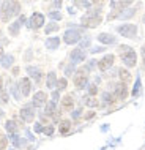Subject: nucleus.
I'll return each mask as SVG.
<instances>
[{
  "label": "nucleus",
  "mask_w": 145,
  "mask_h": 150,
  "mask_svg": "<svg viewBox=\"0 0 145 150\" xmlns=\"http://www.w3.org/2000/svg\"><path fill=\"white\" fill-rule=\"evenodd\" d=\"M90 95H96V92H98V88H96V86H90Z\"/></svg>",
  "instance_id": "41"
},
{
  "label": "nucleus",
  "mask_w": 145,
  "mask_h": 150,
  "mask_svg": "<svg viewBox=\"0 0 145 150\" xmlns=\"http://www.w3.org/2000/svg\"><path fill=\"white\" fill-rule=\"evenodd\" d=\"M21 117H22V120L24 122H27V123H29V122H32L35 119V112H33V106H25V108H22L21 109Z\"/></svg>",
  "instance_id": "9"
},
{
  "label": "nucleus",
  "mask_w": 145,
  "mask_h": 150,
  "mask_svg": "<svg viewBox=\"0 0 145 150\" xmlns=\"http://www.w3.org/2000/svg\"><path fill=\"white\" fill-rule=\"evenodd\" d=\"M19 90H21L22 93V96H27V95H30V90H32V84H30V79H27V78H22L21 81H19Z\"/></svg>",
  "instance_id": "10"
},
{
  "label": "nucleus",
  "mask_w": 145,
  "mask_h": 150,
  "mask_svg": "<svg viewBox=\"0 0 145 150\" xmlns=\"http://www.w3.org/2000/svg\"><path fill=\"white\" fill-rule=\"evenodd\" d=\"M0 87H2V78H0Z\"/></svg>",
  "instance_id": "52"
},
{
  "label": "nucleus",
  "mask_w": 145,
  "mask_h": 150,
  "mask_svg": "<svg viewBox=\"0 0 145 150\" xmlns=\"http://www.w3.org/2000/svg\"><path fill=\"white\" fill-rule=\"evenodd\" d=\"M103 100H104V103H107V104H111L112 101H114L112 95H111V93H107V92H104V93H103Z\"/></svg>",
  "instance_id": "30"
},
{
  "label": "nucleus",
  "mask_w": 145,
  "mask_h": 150,
  "mask_svg": "<svg viewBox=\"0 0 145 150\" xmlns=\"http://www.w3.org/2000/svg\"><path fill=\"white\" fill-rule=\"evenodd\" d=\"M44 24V16L41 13H33L29 21V27L30 29H39V27H43Z\"/></svg>",
  "instance_id": "7"
},
{
  "label": "nucleus",
  "mask_w": 145,
  "mask_h": 150,
  "mask_svg": "<svg viewBox=\"0 0 145 150\" xmlns=\"http://www.w3.org/2000/svg\"><path fill=\"white\" fill-rule=\"evenodd\" d=\"M55 86H57V78H55V73H49V74H47V87L52 90Z\"/></svg>",
  "instance_id": "19"
},
{
  "label": "nucleus",
  "mask_w": 145,
  "mask_h": 150,
  "mask_svg": "<svg viewBox=\"0 0 145 150\" xmlns=\"http://www.w3.org/2000/svg\"><path fill=\"white\" fill-rule=\"evenodd\" d=\"M6 144H8L6 137L3 136V134H0V150H5L6 149Z\"/></svg>",
  "instance_id": "32"
},
{
  "label": "nucleus",
  "mask_w": 145,
  "mask_h": 150,
  "mask_svg": "<svg viewBox=\"0 0 145 150\" xmlns=\"http://www.w3.org/2000/svg\"><path fill=\"white\" fill-rule=\"evenodd\" d=\"M101 51H104V47H95V49H92L93 54H96V52H101Z\"/></svg>",
  "instance_id": "45"
},
{
  "label": "nucleus",
  "mask_w": 145,
  "mask_h": 150,
  "mask_svg": "<svg viewBox=\"0 0 145 150\" xmlns=\"http://www.w3.org/2000/svg\"><path fill=\"white\" fill-rule=\"evenodd\" d=\"M5 128H6V131H10L11 134H13L16 129H18V123H16L14 120H8L6 123H5Z\"/></svg>",
  "instance_id": "23"
},
{
  "label": "nucleus",
  "mask_w": 145,
  "mask_h": 150,
  "mask_svg": "<svg viewBox=\"0 0 145 150\" xmlns=\"http://www.w3.org/2000/svg\"><path fill=\"white\" fill-rule=\"evenodd\" d=\"M43 133H44L46 136H52V133H54V127L51 125V127H46V128H43Z\"/></svg>",
  "instance_id": "36"
},
{
  "label": "nucleus",
  "mask_w": 145,
  "mask_h": 150,
  "mask_svg": "<svg viewBox=\"0 0 145 150\" xmlns=\"http://www.w3.org/2000/svg\"><path fill=\"white\" fill-rule=\"evenodd\" d=\"M2 57H3V47L0 46V59H2Z\"/></svg>",
  "instance_id": "50"
},
{
  "label": "nucleus",
  "mask_w": 145,
  "mask_h": 150,
  "mask_svg": "<svg viewBox=\"0 0 145 150\" xmlns=\"http://www.w3.org/2000/svg\"><path fill=\"white\" fill-rule=\"evenodd\" d=\"M142 59H144V68H145V44L142 46Z\"/></svg>",
  "instance_id": "46"
},
{
  "label": "nucleus",
  "mask_w": 145,
  "mask_h": 150,
  "mask_svg": "<svg viewBox=\"0 0 145 150\" xmlns=\"http://www.w3.org/2000/svg\"><path fill=\"white\" fill-rule=\"evenodd\" d=\"M88 44H90V38H85V40L82 41V44H80V46H82V47H85V46H88Z\"/></svg>",
  "instance_id": "44"
},
{
  "label": "nucleus",
  "mask_w": 145,
  "mask_h": 150,
  "mask_svg": "<svg viewBox=\"0 0 145 150\" xmlns=\"http://www.w3.org/2000/svg\"><path fill=\"white\" fill-rule=\"evenodd\" d=\"M117 32L122 36H126V38H136L137 27H136L134 24H123V25L117 27Z\"/></svg>",
  "instance_id": "3"
},
{
  "label": "nucleus",
  "mask_w": 145,
  "mask_h": 150,
  "mask_svg": "<svg viewBox=\"0 0 145 150\" xmlns=\"http://www.w3.org/2000/svg\"><path fill=\"white\" fill-rule=\"evenodd\" d=\"M72 71H74V63H71V65H70V67H68V68H66V74H71V73H72Z\"/></svg>",
  "instance_id": "42"
},
{
  "label": "nucleus",
  "mask_w": 145,
  "mask_h": 150,
  "mask_svg": "<svg viewBox=\"0 0 145 150\" xmlns=\"http://www.w3.org/2000/svg\"><path fill=\"white\" fill-rule=\"evenodd\" d=\"M66 86H68V82H66V79H57V86H55V87H57V90H65V88H66Z\"/></svg>",
  "instance_id": "25"
},
{
  "label": "nucleus",
  "mask_w": 145,
  "mask_h": 150,
  "mask_svg": "<svg viewBox=\"0 0 145 150\" xmlns=\"http://www.w3.org/2000/svg\"><path fill=\"white\" fill-rule=\"evenodd\" d=\"M79 115H80V111H74V112H72V117H74V119H77Z\"/></svg>",
  "instance_id": "48"
},
{
  "label": "nucleus",
  "mask_w": 145,
  "mask_h": 150,
  "mask_svg": "<svg viewBox=\"0 0 145 150\" xmlns=\"http://www.w3.org/2000/svg\"><path fill=\"white\" fill-rule=\"evenodd\" d=\"M27 73H29V74H30L35 81H39V79H41V71H39L36 67H27Z\"/></svg>",
  "instance_id": "15"
},
{
  "label": "nucleus",
  "mask_w": 145,
  "mask_h": 150,
  "mask_svg": "<svg viewBox=\"0 0 145 150\" xmlns=\"http://www.w3.org/2000/svg\"><path fill=\"white\" fill-rule=\"evenodd\" d=\"M79 40H80V33L74 29L66 30L65 35H63V41H65L66 44H74V43H77Z\"/></svg>",
  "instance_id": "5"
},
{
  "label": "nucleus",
  "mask_w": 145,
  "mask_h": 150,
  "mask_svg": "<svg viewBox=\"0 0 145 150\" xmlns=\"http://www.w3.org/2000/svg\"><path fill=\"white\" fill-rule=\"evenodd\" d=\"M58 44H60V40L55 36V38H49L46 41V47L47 49H51V51H54V49H57L58 47Z\"/></svg>",
  "instance_id": "17"
},
{
  "label": "nucleus",
  "mask_w": 145,
  "mask_h": 150,
  "mask_svg": "<svg viewBox=\"0 0 145 150\" xmlns=\"http://www.w3.org/2000/svg\"><path fill=\"white\" fill-rule=\"evenodd\" d=\"M132 14H134V10H132V8H130V10H126L125 13H120L118 18H120V19H126V18H131Z\"/></svg>",
  "instance_id": "28"
},
{
  "label": "nucleus",
  "mask_w": 145,
  "mask_h": 150,
  "mask_svg": "<svg viewBox=\"0 0 145 150\" xmlns=\"http://www.w3.org/2000/svg\"><path fill=\"white\" fill-rule=\"evenodd\" d=\"M11 93L14 95V98H16V100H21L22 93L19 92V87H18V86H11Z\"/></svg>",
  "instance_id": "27"
},
{
  "label": "nucleus",
  "mask_w": 145,
  "mask_h": 150,
  "mask_svg": "<svg viewBox=\"0 0 145 150\" xmlns=\"http://www.w3.org/2000/svg\"><path fill=\"white\" fill-rule=\"evenodd\" d=\"M49 18H51V19H55V21H60V19H62V14H60L58 11H51V13H49Z\"/></svg>",
  "instance_id": "34"
},
{
  "label": "nucleus",
  "mask_w": 145,
  "mask_h": 150,
  "mask_svg": "<svg viewBox=\"0 0 145 150\" xmlns=\"http://www.w3.org/2000/svg\"><path fill=\"white\" fill-rule=\"evenodd\" d=\"M115 96L118 100H125L128 96V90H126V86H125V82H120L118 86L115 87Z\"/></svg>",
  "instance_id": "13"
},
{
  "label": "nucleus",
  "mask_w": 145,
  "mask_h": 150,
  "mask_svg": "<svg viewBox=\"0 0 145 150\" xmlns=\"http://www.w3.org/2000/svg\"><path fill=\"white\" fill-rule=\"evenodd\" d=\"M11 142H13L16 147H19L21 145V139H19V136H16V134H11Z\"/></svg>",
  "instance_id": "35"
},
{
  "label": "nucleus",
  "mask_w": 145,
  "mask_h": 150,
  "mask_svg": "<svg viewBox=\"0 0 145 150\" xmlns=\"http://www.w3.org/2000/svg\"><path fill=\"white\" fill-rule=\"evenodd\" d=\"M33 129H35V133H41V131H43V127H41V123H35Z\"/></svg>",
  "instance_id": "39"
},
{
  "label": "nucleus",
  "mask_w": 145,
  "mask_h": 150,
  "mask_svg": "<svg viewBox=\"0 0 145 150\" xmlns=\"http://www.w3.org/2000/svg\"><path fill=\"white\" fill-rule=\"evenodd\" d=\"M98 41L104 43V44H112V43H115V38L109 33H101V35H98Z\"/></svg>",
  "instance_id": "14"
},
{
  "label": "nucleus",
  "mask_w": 145,
  "mask_h": 150,
  "mask_svg": "<svg viewBox=\"0 0 145 150\" xmlns=\"http://www.w3.org/2000/svg\"><path fill=\"white\" fill-rule=\"evenodd\" d=\"M62 2H63V0H54V6L60 8V6H62Z\"/></svg>",
  "instance_id": "43"
},
{
  "label": "nucleus",
  "mask_w": 145,
  "mask_h": 150,
  "mask_svg": "<svg viewBox=\"0 0 145 150\" xmlns=\"http://www.w3.org/2000/svg\"><path fill=\"white\" fill-rule=\"evenodd\" d=\"M19 29H21V22H19V21H16V22L11 24V25H10V29H8V30H10V33L13 35V36H16V35L19 33Z\"/></svg>",
  "instance_id": "21"
},
{
  "label": "nucleus",
  "mask_w": 145,
  "mask_h": 150,
  "mask_svg": "<svg viewBox=\"0 0 145 150\" xmlns=\"http://www.w3.org/2000/svg\"><path fill=\"white\" fill-rule=\"evenodd\" d=\"M87 104H88V106H90V108H96V106H98V101H96V100H88L87 101Z\"/></svg>",
  "instance_id": "38"
},
{
  "label": "nucleus",
  "mask_w": 145,
  "mask_h": 150,
  "mask_svg": "<svg viewBox=\"0 0 145 150\" xmlns=\"http://www.w3.org/2000/svg\"><path fill=\"white\" fill-rule=\"evenodd\" d=\"M93 115H95V112H88V114L85 115V119H92Z\"/></svg>",
  "instance_id": "49"
},
{
  "label": "nucleus",
  "mask_w": 145,
  "mask_h": 150,
  "mask_svg": "<svg viewBox=\"0 0 145 150\" xmlns=\"http://www.w3.org/2000/svg\"><path fill=\"white\" fill-rule=\"evenodd\" d=\"M114 60H115V57L112 54H107V55H104V57L98 62V68L101 71H106V70H109V68L114 65Z\"/></svg>",
  "instance_id": "8"
},
{
  "label": "nucleus",
  "mask_w": 145,
  "mask_h": 150,
  "mask_svg": "<svg viewBox=\"0 0 145 150\" xmlns=\"http://www.w3.org/2000/svg\"><path fill=\"white\" fill-rule=\"evenodd\" d=\"M13 55H10V54H6V55H3L2 59H0V63H2V67L3 68H10L11 65H13Z\"/></svg>",
  "instance_id": "16"
},
{
  "label": "nucleus",
  "mask_w": 145,
  "mask_h": 150,
  "mask_svg": "<svg viewBox=\"0 0 145 150\" xmlns=\"http://www.w3.org/2000/svg\"><path fill=\"white\" fill-rule=\"evenodd\" d=\"M120 49H122V60L125 62V65H128V67H134L136 62H137V55H136V52L132 51L131 47H128V46H122Z\"/></svg>",
  "instance_id": "1"
},
{
  "label": "nucleus",
  "mask_w": 145,
  "mask_h": 150,
  "mask_svg": "<svg viewBox=\"0 0 145 150\" xmlns=\"http://www.w3.org/2000/svg\"><path fill=\"white\" fill-rule=\"evenodd\" d=\"M82 24L87 27H96L98 24H101V16L98 13H88L87 16H84L82 18Z\"/></svg>",
  "instance_id": "4"
},
{
  "label": "nucleus",
  "mask_w": 145,
  "mask_h": 150,
  "mask_svg": "<svg viewBox=\"0 0 145 150\" xmlns=\"http://www.w3.org/2000/svg\"><path fill=\"white\" fill-rule=\"evenodd\" d=\"M118 73H120V78H122L123 82H126V81L130 79V73H128L126 70H120Z\"/></svg>",
  "instance_id": "31"
},
{
  "label": "nucleus",
  "mask_w": 145,
  "mask_h": 150,
  "mask_svg": "<svg viewBox=\"0 0 145 150\" xmlns=\"http://www.w3.org/2000/svg\"><path fill=\"white\" fill-rule=\"evenodd\" d=\"M70 128H71L70 120H63L62 123H60V133H62V134H66V133L70 131Z\"/></svg>",
  "instance_id": "22"
},
{
  "label": "nucleus",
  "mask_w": 145,
  "mask_h": 150,
  "mask_svg": "<svg viewBox=\"0 0 145 150\" xmlns=\"http://www.w3.org/2000/svg\"><path fill=\"white\" fill-rule=\"evenodd\" d=\"M11 16H13L11 14V0H5L2 8H0V18H2L3 22H6V21H10Z\"/></svg>",
  "instance_id": "6"
},
{
  "label": "nucleus",
  "mask_w": 145,
  "mask_h": 150,
  "mask_svg": "<svg viewBox=\"0 0 145 150\" xmlns=\"http://www.w3.org/2000/svg\"><path fill=\"white\" fill-rule=\"evenodd\" d=\"M21 13V5H19L18 0H11V14L13 16H18Z\"/></svg>",
  "instance_id": "20"
},
{
  "label": "nucleus",
  "mask_w": 145,
  "mask_h": 150,
  "mask_svg": "<svg viewBox=\"0 0 145 150\" xmlns=\"http://www.w3.org/2000/svg\"><path fill=\"white\" fill-rule=\"evenodd\" d=\"M19 22H21V25L24 22H27V19H25V16H21V18H19Z\"/></svg>",
  "instance_id": "47"
},
{
  "label": "nucleus",
  "mask_w": 145,
  "mask_h": 150,
  "mask_svg": "<svg viewBox=\"0 0 145 150\" xmlns=\"http://www.w3.org/2000/svg\"><path fill=\"white\" fill-rule=\"evenodd\" d=\"M46 115H54V112H55V103L54 101H51V103H47L46 104Z\"/></svg>",
  "instance_id": "24"
},
{
  "label": "nucleus",
  "mask_w": 145,
  "mask_h": 150,
  "mask_svg": "<svg viewBox=\"0 0 145 150\" xmlns=\"http://www.w3.org/2000/svg\"><path fill=\"white\" fill-rule=\"evenodd\" d=\"M71 63H80V62H84L85 60V52H84L82 49H74L71 52Z\"/></svg>",
  "instance_id": "11"
},
{
  "label": "nucleus",
  "mask_w": 145,
  "mask_h": 150,
  "mask_svg": "<svg viewBox=\"0 0 145 150\" xmlns=\"http://www.w3.org/2000/svg\"><path fill=\"white\" fill-rule=\"evenodd\" d=\"M58 92L57 90H55V92H52V101H54V103H57V101H58Z\"/></svg>",
  "instance_id": "40"
},
{
  "label": "nucleus",
  "mask_w": 145,
  "mask_h": 150,
  "mask_svg": "<svg viewBox=\"0 0 145 150\" xmlns=\"http://www.w3.org/2000/svg\"><path fill=\"white\" fill-rule=\"evenodd\" d=\"M92 2H101V0H92Z\"/></svg>",
  "instance_id": "51"
},
{
  "label": "nucleus",
  "mask_w": 145,
  "mask_h": 150,
  "mask_svg": "<svg viewBox=\"0 0 145 150\" xmlns=\"http://www.w3.org/2000/svg\"><path fill=\"white\" fill-rule=\"evenodd\" d=\"M72 103H74V101H72L71 96H65L63 101H62V109L63 111H70V109L72 108Z\"/></svg>",
  "instance_id": "18"
},
{
  "label": "nucleus",
  "mask_w": 145,
  "mask_h": 150,
  "mask_svg": "<svg viewBox=\"0 0 145 150\" xmlns=\"http://www.w3.org/2000/svg\"><path fill=\"white\" fill-rule=\"evenodd\" d=\"M74 3L79 8H90V2L88 0H74Z\"/></svg>",
  "instance_id": "26"
},
{
  "label": "nucleus",
  "mask_w": 145,
  "mask_h": 150,
  "mask_svg": "<svg viewBox=\"0 0 145 150\" xmlns=\"http://www.w3.org/2000/svg\"><path fill=\"white\" fill-rule=\"evenodd\" d=\"M0 103H3V104L8 103V93L3 90L2 87H0Z\"/></svg>",
  "instance_id": "29"
},
{
  "label": "nucleus",
  "mask_w": 145,
  "mask_h": 150,
  "mask_svg": "<svg viewBox=\"0 0 145 150\" xmlns=\"http://www.w3.org/2000/svg\"><path fill=\"white\" fill-rule=\"evenodd\" d=\"M46 100H47V95H46L44 92H36L35 96H33V106L41 108L43 104L46 103Z\"/></svg>",
  "instance_id": "12"
},
{
  "label": "nucleus",
  "mask_w": 145,
  "mask_h": 150,
  "mask_svg": "<svg viewBox=\"0 0 145 150\" xmlns=\"http://www.w3.org/2000/svg\"><path fill=\"white\" fill-rule=\"evenodd\" d=\"M87 73H88V67L82 68L76 73V78H74V86L77 88H85L88 84V78H87Z\"/></svg>",
  "instance_id": "2"
},
{
  "label": "nucleus",
  "mask_w": 145,
  "mask_h": 150,
  "mask_svg": "<svg viewBox=\"0 0 145 150\" xmlns=\"http://www.w3.org/2000/svg\"><path fill=\"white\" fill-rule=\"evenodd\" d=\"M58 30V25L57 24H49V25L46 27V33H51V32H57Z\"/></svg>",
  "instance_id": "33"
},
{
  "label": "nucleus",
  "mask_w": 145,
  "mask_h": 150,
  "mask_svg": "<svg viewBox=\"0 0 145 150\" xmlns=\"http://www.w3.org/2000/svg\"><path fill=\"white\" fill-rule=\"evenodd\" d=\"M144 24H145V16H144Z\"/></svg>",
  "instance_id": "53"
},
{
  "label": "nucleus",
  "mask_w": 145,
  "mask_h": 150,
  "mask_svg": "<svg viewBox=\"0 0 145 150\" xmlns=\"http://www.w3.org/2000/svg\"><path fill=\"white\" fill-rule=\"evenodd\" d=\"M139 88H140V79L136 81V86H134V88H132V95H134V96L139 93Z\"/></svg>",
  "instance_id": "37"
}]
</instances>
